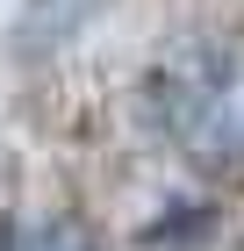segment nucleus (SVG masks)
I'll list each match as a JSON object with an SVG mask.
<instances>
[{
  "instance_id": "1",
  "label": "nucleus",
  "mask_w": 244,
  "mask_h": 251,
  "mask_svg": "<svg viewBox=\"0 0 244 251\" xmlns=\"http://www.w3.org/2000/svg\"><path fill=\"white\" fill-rule=\"evenodd\" d=\"M158 108H165L172 136L201 158H223L244 144V72L216 43H180L158 65Z\"/></svg>"
},
{
  "instance_id": "2",
  "label": "nucleus",
  "mask_w": 244,
  "mask_h": 251,
  "mask_svg": "<svg viewBox=\"0 0 244 251\" xmlns=\"http://www.w3.org/2000/svg\"><path fill=\"white\" fill-rule=\"evenodd\" d=\"M0 251H101V237L65 208H43V215H15Z\"/></svg>"
}]
</instances>
